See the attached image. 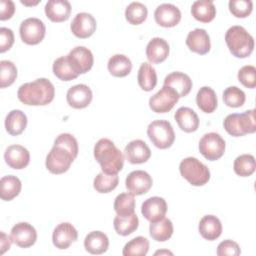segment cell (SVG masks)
<instances>
[{
	"instance_id": "1",
	"label": "cell",
	"mask_w": 256,
	"mask_h": 256,
	"mask_svg": "<svg viewBox=\"0 0 256 256\" xmlns=\"http://www.w3.org/2000/svg\"><path fill=\"white\" fill-rule=\"evenodd\" d=\"M17 96L25 105L45 106L53 101L55 88L48 79L38 78L22 84L17 91Z\"/></svg>"
},
{
	"instance_id": "2",
	"label": "cell",
	"mask_w": 256,
	"mask_h": 256,
	"mask_svg": "<svg viewBox=\"0 0 256 256\" xmlns=\"http://www.w3.org/2000/svg\"><path fill=\"white\" fill-rule=\"evenodd\" d=\"M94 158L100 164L102 172L110 175L118 174L124 165V155L113 141L102 138L94 146Z\"/></svg>"
},
{
	"instance_id": "3",
	"label": "cell",
	"mask_w": 256,
	"mask_h": 256,
	"mask_svg": "<svg viewBox=\"0 0 256 256\" xmlns=\"http://www.w3.org/2000/svg\"><path fill=\"white\" fill-rule=\"evenodd\" d=\"M225 42L236 58H246L254 50V39L247 30L239 25L231 26L225 33Z\"/></svg>"
},
{
	"instance_id": "4",
	"label": "cell",
	"mask_w": 256,
	"mask_h": 256,
	"mask_svg": "<svg viewBox=\"0 0 256 256\" xmlns=\"http://www.w3.org/2000/svg\"><path fill=\"white\" fill-rule=\"evenodd\" d=\"M223 126L226 132L234 137L254 133L256 131L255 109L227 115L223 121Z\"/></svg>"
},
{
	"instance_id": "5",
	"label": "cell",
	"mask_w": 256,
	"mask_h": 256,
	"mask_svg": "<svg viewBox=\"0 0 256 256\" xmlns=\"http://www.w3.org/2000/svg\"><path fill=\"white\" fill-rule=\"evenodd\" d=\"M181 176L193 186H203L210 179L209 168L195 157H187L179 164Z\"/></svg>"
},
{
	"instance_id": "6",
	"label": "cell",
	"mask_w": 256,
	"mask_h": 256,
	"mask_svg": "<svg viewBox=\"0 0 256 256\" xmlns=\"http://www.w3.org/2000/svg\"><path fill=\"white\" fill-rule=\"evenodd\" d=\"M150 141L159 149H167L175 140V133L171 123L167 120H154L147 127Z\"/></svg>"
},
{
	"instance_id": "7",
	"label": "cell",
	"mask_w": 256,
	"mask_h": 256,
	"mask_svg": "<svg viewBox=\"0 0 256 256\" xmlns=\"http://www.w3.org/2000/svg\"><path fill=\"white\" fill-rule=\"evenodd\" d=\"M75 157L70 151L59 145H53L46 156L45 166L52 174H62L70 168Z\"/></svg>"
},
{
	"instance_id": "8",
	"label": "cell",
	"mask_w": 256,
	"mask_h": 256,
	"mask_svg": "<svg viewBox=\"0 0 256 256\" xmlns=\"http://www.w3.org/2000/svg\"><path fill=\"white\" fill-rule=\"evenodd\" d=\"M226 143L220 134L209 132L202 136L199 141L200 153L209 161L220 159L225 152Z\"/></svg>"
},
{
	"instance_id": "9",
	"label": "cell",
	"mask_w": 256,
	"mask_h": 256,
	"mask_svg": "<svg viewBox=\"0 0 256 256\" xmlns=\"http://www.w3.org/2000/svg\"><path fill=\"white\" fill-rule=\"evenodd\" d=\"M19 33L21 40L28 45H37L45 37L46 27L43 21L36 17H30L21 22Z\"/></svg>"
},
{
	"instance_id": "10",
	"label": "cell",
	"mask_w": 256,
	"mask_h": 256,
	"mask_svg": "<svg viewBox=\"0 0 256 256\" xmlns=\"http://www.w3.org/2000/svg\"><path fill=\"white\" fill-rule=\"evenodd\" d=\"M179 95L172 88L164 86L149 99V107L155 113L169 112L179 100Z\"/></svg>"
},
{
	"instance_id": "11",
	"label": "cell",
	"mask_w": 256,
	"mask_h": 256,
	"mask_svg": "<svg viewBox=\"0 0 256 256\" xmlns=\"http://www.w3.org/2000/svg\"><path fill=\"white\" fill-rule=\"evenodd\" d=\"M66 56L72 69L78 75L88 72L93 66V54L91 50L84 46L74 47Z\"/></svg>"
},
{
	"instance_id": "12",
	"label": "cell",
	"mask_w": 256,
	"mask_h": 256,
	"mask_svg": "<svg viewBox=\"0 0 256 256\" xmlns=\"http://www.w3.org/2000/svg\"><path fill=\"white\" fill-rule=\"evenodd\" d=\"M152 177L143 170H135L130 172L125 180V186L129 193L135 195L146 194L152 187Z\"/></svg>"
},
{
	"instance_id": "13",
	"label": "cell",
	"mask_w": 256,
	"mask_h": 256,
	"mask_svg": "<svg viewBox=\"0 0 256 256\" xmlns=\"http://www.w3.org/2000/svg\"><path fill=\"white\" fill-rule=\"evenodd\" d=\"M12 242L21 248H28L34 245L37 240V232L35 228L27 222H19L15 224L10 233Z\"/></svg>"
},
{
	"instance_id": "14",
	"label": "cell",
	"mask_w": 256,
	"mask_h": 256,
	"mask_svg": "<svg viewBox=\"0 0 256 256\" xmlns=\"http://www.w3.org/2000/svg\"><path fill=\"white\" fill-rule=\"evenodd\" d=\"M97 27L95 18L87 12H80L76 14L71 22L70 29L74 36L85 39L93 35Z\"/></svg>"
},
{
	"instance_id": "15",
	"label": "cell",
	"mask_w": 256,
	"mask_h": 256,
	"mask_svg": "<svg viewBox=\"0 0 256 256\" xmlns=\"http://www.w3.org/2000/svg\"><path fill=\"white\" fill-rule=\"evenodd\" d=\"M154 18L156 23L162 27H174L181 20V11L174 4L162 3L155 9Z\"/></svg>"
},
{
	"instance_id": "16",
	"label": "cell",
	"mask_w": 256,
	"mask_h": 256,
	"mask_svg": "<svg viewBox=\"0 0 256 256\" xmlns=\"http://www.w3.org/2000/svg\"><path fill=\"white\" fill-rule=\"evenodd\" d=\"M78 239V232L69 222L58 224L52 234L53 245L58 249H67L73 242Z\"/></svg>"
},
{
	"instance_id": "17",
	"label": "cell",
	"mask_w": 256,
	"mask_h": 256,
	"mask_svg": "<svg viewBox=\"0 0 256 256\" xmlns=\"http://www.w3.org/2000/svg\"><path fill=\"white\" fill-rule=\"evenodd\" d=\"M92 90L86 84H77L70 87L66 94V100L74 109L86 108L92 101Z\"/></svg>"
},
{
	"instance_id": "18",
	"label": "cell",
	"mask_w": 256,
	"mask_h": 256,
	"mask_svg": "<svg viewBox=\"0 0 256 256\" xmlns=\"http://www.w3.org/2000/svg\"><path fill=\"white\" fill-rule=\"evenodd\" d=\"M4 159L7 165L13 169H24L30 162V153L22 145L14 144L6 148Z\"/></svg>"
},
{
	"instance_id": "19",
	"label": "cell",
	"mask_w": 256,
	"mask_h": 256,
	"mask_svg": "<svg viewBox=\"0 0 256 256\" xmlns=\"http://www.w3.org/2000/svg\"><path fill=\"white\" fill-rule=\"evenodd\" d=\"M166 212L167 203L159 196H153L146 199L141 206V213L149 222H155L162 219Z\"/></svg>"
},
{
	"instance_id": "20",
	"label": "cell",
	"mask_w": 256,
	"mask_h": 256,
	"mask_svg": "<svg viewBox=\"0 0 256 256\" xmlns=\"http://www.w3.org/2000/svg\"><path fill=\"white\" fill-rule=\"evenodd\" d=\"M186 45L192 52L199 55H205L211 48L209 34L205 29L196 28L188 33L186 37Z\"/></svg>"
},
{
	"instance_id": "21",
	"label": "cell",
	"mask_w": 256,
	"mask_h": 256,
	"mask_svg": "<svg viewBox=\"0 0 256 256\" xmlns=\"http://www.w3.org/2000/svg\"><path fill=\"white\" fill-rule=\"evenodd\" d=\"M125 158L131 164H142L148 161L151 156L149 146L141 139H136L129 142L125 149Z\"/></svg>"
},
{
	"instance_id": "22",
	"label": "cell",
	"mask_w": 256,
	"mask_h": 256,
	"mask_svg": "<svg viewBox=\"0 0 256 256\" xmlns=\"http://www.w3.org/2000/svg\"><path fill=\"white\" fill-rule=\"evenodd\" d=\"M44 10L47 18L52 22H63L71 14V4L67 0H49Z\"/></svg>"
},
{
	"instance_id": "23",
	"label": "cell",
	"mask_w": 256,
	"mask_h": 256,
	"mask_svg": "<svg viewBox=\"0 0 256 256\" xmlns=\"http://www.w3.org/2000/svg\"><path fill=\"white\" fill-rule=\"evenodd\" d=\"M169 55L168 42L160 37L152 38L146 46V57L149 62L158 64L166 60Z\"/></svg>"
},
{
	"instance_id": "24",
	"label": "cell",
	"mask_w": 256,
	"mask_h": 256,
	"mask_svg": "<svg viewBox=\"0 0 256 256\" xmlns=\"http://www.w3.org/2000/svg\"><path fill=\"white\" fill-rule=\"evenodd\" d=\"M164 86L172 88L179 97H184L189 94L192 88L191 78L183 72H172L164 79Z\"/></svg>"
},
{
	"instance_id": "25",
	"label": "cell",
	"mask_w": 256,
	"mask_h": 256,
	"mask_svg": "<svg viewBox=\"0 0 256 256\" xmlns=\"http://www.w3.org/2000/svg\"><path fill=\"white\" fill-rule=\"evenodd\" d=\"M174 119L179 128L186 132H195L199 127V118L196 112L189 107H180L176 110Z\"/></svg>"
},
{
	"instance_id": "26",
	"label": "cell",
	"mask_w": 256,
	"mask_h": 256,
	"mask_svg": "<svg viewBox=\"0 0 256 256\" xmlns=\"http://www.w3.org/2000/svg\"><path fill=\"white\" fill-rule=\"evenodd\" d=\"M200 235L209 241L216 240L222 233V224L218 217L214 215H205L199 222Z\"/></svg>"
},
{
	"instance_id": "27",
	"label": "cell",
	"mask_w": 256,
	"mask_h": 256,
	"mask_svg": "<svg viewBox=\"0 0 256 256\" xmlns=\"http://www.w3.org/2000/svg\"><path fill=\"white\" fill-rule=\"evenodd\" d=\"M84 247L90 254H103L108 250L109 239L107 235L101 231H92L85 237Z\"/></svg>"
},
{
	"instance_id": "28",
	"label": "cell",
	"mask_w": 256,
	"mask_h": 256,
	"mask_svg": "<svg viewBox=\"0 0 256 256\" xmlns=\"http://www.w3.org/2000/svg\"><path fill=\"white\" fill-rule=\"evenodd\" d=\"M27 116L21 110H11L5 118V129L12 136L23 133L27 126Z\"/></svg>"
},
{
	"instance_id": "29",
	"label": "cell",
	"mask_w": 256,
	"mask_h": 256,
	"mask_svg": "<svg viewBox=\"0 0 256 256\" xmlns=\"http://www.w3.org/2000/svg\"><path fill=\"white\" fill-rule=\"evenodd\" d=\"M192 16L202 23L211 22L216 16V8L210 0H198L191 6Z\"/></svg>"
},
{
	"instance_id": "30",
	"label": "cell",
	"mask_w": 256,
	"mask_h": 256,
	"mask_svg": "<svg viewBox=\"0 0 256 256\" xmlns=\"http://www.w3.org/2000/svg\"><path fill=\"white\" fill-rule=\"evenodd\" d=\"M107 68L112 76L125 77L132 70V62L124 54H115L109 58Z\"/></svg>"
},
{
	"instance_id": "31",
	"label": "cell",
	"mask_w": 256,
	"mask_h": 256,
	"mask_svg": "<svg viewBox=\"0 0 256 256\" xmlns=\"http://www.w3.org/2000/svg\"><path fill=\"white\" fill-rule=\"evenodd\" d=\"M196 103L201 111L205 113L214 112L218 105L215 91L209 86L201 87L196 95Z\"/></svg>"
},
{
	"instance_id": "32",
	"label": "cell",
	"mask_w": 256,
	"mask_h": 256,
	"mask_svg": "<svg viewBox=\"0 0 256 256\" xmlns=\"http://www.w3.org/2000/svg\"><path fill=\"white\" fill-rule=\"evenodd\" d=\"M137 81L144 91H152L157 84V74L155 68L148 62H143L138 70Z\"/></svg>"
},
{
	"instance_id": "33",
	"label": "cell",
	"mask_w": 256,
	"mask_h": 256,
	"mask_svg": "<svg viewBox=\"0 0 256 256\" xmlns=\"http://www.w3.org/2000/svg\"><path fill=\"white\" fill-rule=\"evenodd\" d=\"M113 226L118 235L128 236L138 228L139 219L135 212L129 215H117L113 220Z\"/></svg>"
},
{
	"instance_id": "34",
	"label": "cell",
	"mask_w": 256,
	"mask_h": 256,
	"mask_svg": "<svg viewBox=\"0 0 256 256\" xmlns=\"http://www.w3.org/2000/svg\"><path fill=\"white\" fill-rule=\"evenodd\" d=\"M149 234L155 241L164 242L171 238L173 234V224L170 219L163 217L162 219L151 222L149 226Z\"/></svg>"
},
{
	"instance_id": "35",
	"label": "cell",
	"mask_w": 256,
	"mask_h": 256,
	"mask_svg": "<svg viewBox=\"0 0 256 256\" xmlns=\"http://www.w3.org/2000/svg\"><path fill=\"white\" fill-rule=\"evenodd\" d=\"M0 196L4 201H11L16 196L19 195L22 184L18 177L14 175H7L1 178L0 180Z\"/></svg>"
},
{
	"instance_id": "36",
	"label": "cell",
	"mask_w": 256,
	"mask_h": 256,
	"mask_svg": "<svg viewBox=\"0 0 256 256\" xmlns=\"http://www.w3.org/2000/svg\"><path fill=\"white\" fill-rule=\"evenodd\" d=\"M52 70L54 75L62 81H71L77 78L79 75L72 69L68 62L67 56H61L53 62Z\"/></svg>"
},
{
	"instance_id": "37",
	"label": "cell",
	"mask_w": 256,
	"mask_h": 256,
	"mask_svg": "<svg viewBox=\"0 0 256 256\" xmlns=\"http://www.w3.org/2000/svg\"><path fill=\"white\" fill-rule=\"evenodd\" d=\"M234 172L241 177H248L255 172L256 162L251 154H242L234 160Z\"/></svg>"
},
{
	"instance_id": "38",
	"label": "cell",
	"mask_w": 256,
	"mask_h": 256,
	"mask_svg": "<svg viewBox=\"0 0 256 256\" xmlns=\"http://www.w3.org/2000/svg\"><path fill=\"white\" fill-rule=\"evenodd\" d=\"M148 250V239L143 236H137L125 244L122 254L124 256H145Z\"/></svg>"
},
{
	"instance_id": "39",
	"label": "cell",
	"mask_w": 256,
	"mask_h": 256,
	"mask_svg": "<svg viewBox=\"0 0 256 256\" xmlns=\"http://www.w3.org/2000/svg\"><path fill=\"white\" fill-rule=\"evenodd\" d=\"M147 7L141 2H132L125 9V18L132 25H139L147 18Z\"/></svg>"
},
{
	"instance_id": "40",
	"label": "cell",
	"mask_w": 256,
	"mask_h": 256,
	"mask_svg": "<svg viewBox=\"0 0 256 256\" xmlns=\"http://www.w3.org/2000/svg\"><path fill=\"white\" fill-rule=\"evenodd\" d=\"M119 183V177L117 174L110 175L104 172H100L93 181L94 189L99 193H109L114 190Z\"/></svg>"
},
{
	"instance_id": "41",
	"label": "cell",
	"mask_w": 256,
	"mask_h": 256,
	"mask_svg": "<svg viewBox=\"0 0 256 256\" xmlns=\"http://www.w3.org/2000/svg\"><path fill=\"white\" fill-rule=\"evenodd\" d=\"M114 210L117 215H129L135 211V198L131 193L119 194L113 204Z\"/></svg>"
},
{
	"instance_id": "42",
	"label": "cell",
	"mask_w": 256,
	"mask_h": 256,
	"mask_svg": "<svg viewBox=\"0 0 256 256\" xmlns=\"http://www.w3.org/2000/svg\"><path fill=\"white\" fill-rule=\"evenodd\" d=\"M246 100V95L243 90L237 86L227 87L223 92V101L228 107H241Z\"/></svg>"
},
{
	"instance_id": "43",
	"label": "cell",
	"mask_w": 256,
	"mask_h": 256,
	"mask_svg": "<svg viewBox=\"0 0 256 256\" xmlns=\"http://www.w3.org/2000/svg\"><path fill=\"white\" fill-rule=\"evenodd\" d=\"M0 68V87L6 88L14 83L17 77V68L15 64L9 60H1Z\"/></svg>"
},
{
	"instance_id": "44",
	"label": "cell",
	"mask_w": 256,
	"mask_h": 256,
	"mask_svg": "<svg viewBox=\"0 0 256 256\" xmlns=\"http://www.w3.org/2000/svg\"><path fill=\"white\" fill-rule=\"evenodd\" d=\"M228 6L229 11L237 18H246L253 10V3L251 0H230Z\"/></svg>"
},
{
	"instance_id": "45",
	"label": "cell",
	"mask_w": 256,
	"mask_h": 256,
	"mask_svg": "<svg viewBox=\"0 0 256 256\" xmlns=\"http://www.w3.org/2000/svg\"><path fill=\"white\" fill-rule=\"evenodd\" d=\"M239 82L246 88L253 89L256 87V68L253 65L241 67L237 74Z\"/></svg>"
},
{
	"instance_id": "46",
	"label": "cell",
	"mask_w": 256,
	"mask_h": 256,
	"mask_svg": "<svg viewBox=\"0 0 256 256\" xmlns=\"http://www.w3.org/2000/svg\"><path fill=\"white\" fill-rule=\"evenodd\" d=\"M55 145H59L64 147L65 149H67L68 151H70L72 153V155L76 158L78 155V142L76 140V138L69 133H62L60 135L57 136V138L54 141Z\"/></svg>"
},
{
	"instance_id": "47",
	"label": "cell",
	"mask_w": 256,
	"mask_h": 256,
	"mask_svg": "<svg viewBox=\"0 0 256 256\" xmlns=\"http://www.w3.org/2000/svg\"><path fill=\"white\" fill-rule=\"evenodd\" d=\"M241 254L239 245L233 240H224L219 243L217 247L218 256H238Z\"/></svg>"
},
{
	"instance_id": "48",
	"label": "cell",
	"mask_w": 256,
	"mask_h": 256,
	"mask_svg": "<svg viewBox=\"0 0 256 256\" xmlns=\"http://www.w3.org/2000/svg\"><path fill=\"white\" fill-rule=\"evenodd\" d=\"M14 43V33L10 28H0V52L4 53L9 50Z\"/></svg>"
},
{
	"instance_id": "49",
	"label": "cell",
	"mask_w": 256,
	"mask_h": 256,
	"mask_svg": "<svg viewBox=\"0 0 256 256\" xmlns=\"http://www.w3.org/2000/svg\"><path fill=\"white\" fill-rule=\"evenodd\" d=\"M15 12V4L11 0H1L0 1V20L10 19Z\"/></svg>"
},
{
	"instance_id": "50",
	"label": "cell",
	"mask_w": 256,
	"mask_h": 256,
	"mask_svg": "<svg viewBox=\"0 0 256 256\" xmlns=\"http://www.w3.org/2000/svg\"><path fill=\"white\" fill-rule=\"evenodd\" d=\"M12 243L11 236L9 237L3 231L0 232V254H4L7 250L10 249Z\"/></svg>"
},
{
	"instance_id": "51",
	"label": "cell",
	"mask_w": 256,
	"mask_h": 256,
	"mask_svg": "<svg viewBox=\"0 0 256 256\" xmlns=\"http://www.w3.org/2000/svg\"><path fill=\"white\" fill-rule=\"evenodd\" d=\"M22 4L27 5V6H33V5H37L39 3V1H35V2H27V1H20Z\"/></svg>"
},
{
	"instance_id": "52",
	"label": "cell",
	"mask_w": 256,
	"mask_h": 256,
	"mask_svg": "<svg viewBox=\"0 0 256 256\" xmlns=\"http://www.w3.org/2000/svg\"><path fill=\"white\" fill-rule=\"evenodd\" d=\"M158 254H172V253L169 252V251H157V252H155V255H158Z\"/></svg>"
}]
</instances>
